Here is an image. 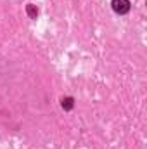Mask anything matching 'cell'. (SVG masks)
I'll return each instance as SVG.
<instances>
[{"mask_svg":"<svg viewBox=\"0 0 147 149\" xmlns=\"http://www.w3.org/2000/svg\"><path fill=\"white\" fill-rule=\"evenodd\" d=\"M26 9H28V14H30V17H37L38 10H37V7H35V5H31V3H30Z\"/></svg>","mask_w":147,"mask_h":149,"instance_id":"obj_3","label":"cell"},{"mask_svg":"<svg viewBox=\"0 0 147 149\" xmlns=\"http://www.w3.org/2000/svg\"><path fill=\"white\" fill-rule=\"evenodd\" d=\"M61 104H62V108H64L66 111H71V109H73V106H74V101L71 99V97H64Z\"/></svg>","mask_w":147,"mask_h":149,"instance_id":"obj_2","label":"cell"},{"mask_svg":"<svg viewBox=\"0 0 147 149\" xmlns=\"http://www.w3.org/2000/svg\"><path fill=\"white\" fill-rule=\"evenodd\" d=\"M111 5H112V10L118 14H126L130 10V0H112Z\"/></svg>","mask_w":147,"mask_h":149,"instance_id":"obj_1","label":"cell"}]
</instances>
